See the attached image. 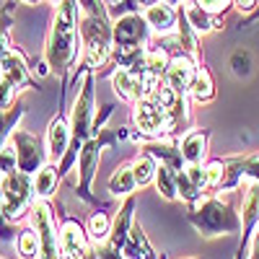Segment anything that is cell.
<instances>
[{"label": "cell", "mask_w": 259, "mask_h": 259, "mask_svg": "<svg viewBox=\"0 0 259 259\" xmlns=\"http://www.w3.org/2000/svg\"><path fill=\"white\" fill-rule=\"evenodd\" d=\"M78 16H80L78 0H62L57 6L52 29H50V36H47L45 60L50 62V68L62 80L68 75V70L73 68V62L78 60V45H80Z\"/></svg>", "instance_id": "obj_1"}, {"label": "cell", "mask_w": 259, "mask_h": 259, "mask_svg": "<svg viewBox=\"0 0 259 259\" xmlns=\"http://www.w3.org/2000/svg\"><path fill=\"white\" fill-rule=\"evenodd\" d=\"M187 218L202 236H207V239L221 236V233H241V228H244L241 212H236L233 202L212 197V194L192 202V210H189Z\"/></svg>", "instance_id": "obj_2"}, {"label": "cell", "mask_w": 259, "mask_h": 259, "mask_svg": "<svg viewBox=\"0 0 259 259\" xmlns=\"http://www.w3.org/2000/svg\"><path fill=\"white\" fill-rule=\"evenodd\" d=\"M75 101L70 109V133H73V143H85L94 138V127H96V89H94V70L83 68L75 75Z\"/></svg>", "instance_id": "obj_3"}, {"label": "cell", "mask_w": 259, "mask_h": 259, "mask_svg": "<svg viewBox=\"0 0 259 259\" xmlns=\"http://www.w3.org/2000/svg\"><path fill=\"white\" fill-rule=\"evenodd\" d=\"M80 41H83V65L91 70L106 68L112 60V24L109 16L80 13Z\"/></svg>", "instance_id": "obj_4"}, {"label": "cell", "mask_w": 259, "mask_h": 259, "mask_svg": "<svg viewBox=\"0 0 259 259\" xmlns=\"http://www.w3.org/2000/svg\"><path fill=\"white\" fill-rule=\"evenodd\" d=\"M127 138L124 130H96V135L91 140H85L83 148H80V156H78V194L80 200L91 202L96 207H104L94 194H91V182L99 171V161H101V150L106 145H112L117 140Z\"/></svg>", "instance_id": "obj_5"}, {"label": "cell", "mask_w": 259, "mask_h": 259, "mask_svg": "<svg viewBox=\"0 0 259 259\" xmlns=\"http://www.w3.org/2000/svg\"><path fill=\"white\" fill-rule=\"evenodd\" d=\"M0 187H3V215H6L11 223L24 221V215L36 202L34 177L31 174H24V171H13V174H6L3 177Z\"/></svg>", "instance_id": "obj_6"}, {"label": "cell", "mask_w": 259, "mask_h": 259, "mask_svg": "<svg viewBox=\"0 0 259 259\" xmlns=\"http://www.w3.org/2000/svg\"><path fill=\"white\" fill-rule=\"evenodd\" d=\"M133 122H135V127L140 130V135H145L148 140H156V138L171 135V133L179 127V114L163 109L161 104H156L150 96H145V99L135 101Z\"/></svg>", "instance_id": "obj_7"}, {"label": "cell", "mask_w": 259, "mask_h": 259, "mask_svg": "<svg viewBox=\"0 0 259 259\" xmlns=\"http://www.w3.org/2000/svg\"><path fill=\"white\" fill-rule=\"evenodd\" d=\"M13 145H16V156H18V171H24V174H36L39 168H45L50 161V153H47V145L41 138L26 133V130H13L11 135Z\"/></svg>", "instance_id": "obj_8"}, {"label": "cell", "mask_w": 259, "mask_h": 259, "mask_svg": "<svg viewBox=\"0 0 259 259\" xmlns=\"http://www.w3.org/2000/svg\"><path fill=\"white\" fill-rule=\"evenodd\" d=\"M150 39V26L143 13H127L119 16L112 24V41L114 45H138L145 47Z\"/></svg>", "instance_id": "obj_9"}, {"label": "cell", "mask_w": 259, "mask_h": 259, "mask_svg": "<svg viewBox=\"0 0 259 259\" xmlns=\"http://www.w3.org/2000/svg\"><path fill=\"white\" fill-rule=\"evenodd\" d=\"M197 60L194 57H189V55H174L168 60V68H166V73H163V83L168 85L174 94H179V96H189V89H192V80H194V75H197Z\"/></svg>", "instance_id": "obj_10"}, {"label": "cell", "mask_w": 259, "mask_h": 259, "mask_svg": "<svg viewBox=\"0 0 259 259\" xmlns=\"http://www.w3.org/2000/svg\"><path fill=\"white\" fill-rule=\"evenodd\" d=\"M73 143V133H70V122L65 119L62 112H57L50 124H47V138H45V145H47V153H50V161L52 163H60L62 156L68 153V148Z\"/></svg>", "instance_id": "obj_11"}, {"label": "cell", "mask_w": 259, "mask_h": 259, "mask_svg": "<svg viewBox=\"0 0 259 259\" xmlns=\"http://www.w3.org/2000/svg\"><path fill=\"white\" fill-rule=\"evenodd\" d=\"M241 179L259 182V153L226 158V179L221 189H236L241 184Z\"/></svg>", "instance_id": "obj_12"}, {"label": "cell", "mask_w": 259, "mask_h": 259, "mask_svg": "<svg viewBox=\"0 0 259 259\" xmlns=\"http://www.w3.org/2000/svg\"><path fill=\"white\" fill-rule=\"evenodd\" d=\"M0 78L8 80L16 91H24V89H31L34 85V78L29 73V65L24 60L18 50H11L3 60H0Z\"/></svg>", "instance_id": "obj_13"}, {"label": "cell", "mask_w": 259, "mask_h": 259, "mask_svg": "<svg viewBox=\"0 0 259 259\" xmlns=\"http://www.w3.org/2000/svg\"><path fill=\"white\" fill-rule=\"evenodd\" d=\"M143 16H145V21H148L150 31L158 34V36L174 34L177 26H179V11H177L174 6L163 3V0H158V3H153V6H148V8L143 11Z\"/></svg>", "instance_id": "obj_14"}, {"label": "cell", "mask_w": 259, "mask_h": 259, "mask_svg": "<svg viewBox=\"0 0 259 259\" xmlns=\"http://www.w3.org/2000/svg\"><path fill=\"white\" fill-rule=\"evenodd\" d=\"M112 89H114V94H117L122 101H130V104L145 99V85H143V80H140L133 70H127V68H117V70L112 73Z\"/></svg>", "instance_id": "obj_15"}, {"label": "cell", "mask_w": 259, "mask_h": 259, "mask_svg": "<svg viewBox=\"0 0 259 259\" xmlns=\"http://www.w3.org/2000/svg\"><path fill=\"white\" fill-rule=\"evenodd\" d=\"M207 138H210L207 130H192L179 140V153L187 166H202L207 156Z\"/></svg>", "instance_id": "obj_16"}, {"label": "cell", "mask_w": 259, "mask_h": 259, "mask_svg": "<svg viewBox=\"0 0 259 259\" xmlns=\"http://www.w3.org/2000/svg\"><path fill=\"white\" fill-rule=\"evenodd\" d=\"M135 223V197L130 194V197L124 200V205L119 207V212L114 215V221H112V233H109V239H106V244H112L114 249L122 251L124 241H127V233L130 228H133Z\"/></svg>", "instance_id": "obj_17"}, {"label": "cell", "mask_w": 259, "mask_h": 259, "mask_svg": "<svg viewBox=\"0 0 259 259\" xmlns=\"http://www.w3.org/2000/svg\"><path fill=\"white\" fill-rule=\"evenodd\" d=\"M122 256L124 259H158V254L153 251V246L148 244V236H145V231H143L140 223H133V228H130L127 241L122 246Z\"/></svg>", "instance_id": "obj_18"}, {"label": "cell", "mask_w": 259, "mask_h": 259, "mask_svg": "<svg viewBox=\"0 0 259 259\" xmlns=\"http://www.w3.org/2000/svg\"><path fill=\"white\" fill-rule=\"evenodd\" d=\"M241 221H244V241H249V236L259 226V182H249L244 192V202H241Z\"/></svg>", "instance_id": "obj_19"}, {"label": "cell", "mask_w": 259, "mask_h": 259, "mask_svg": "<svg viewBox=\"0 0 259 259\" xmlns=\"http://www.w3.org/2000/svg\"><path fill=\"white\" fill-rule=\"evenodd\" d=\"M184 16L189 21V26L197 34H210V31L223 29V16L221 13H207V11H202L200 6H194V3L184 6Z\"/></svg>", "instance_id": "obj_20"}, {"label": "cell", "mask_w": 259, "mask_h": 259, "mask_svg": "<svg viewBox=\"0 0 259 259\" xmlns=\"http://www.w3.org/2000/svg\"><path fill=\"white\" fill-rule=\"evenodd\" d=\"M60 177H57V163H47L45 168H39L34 174V194L36 200H50L57 192Z\"/></svg>", "instance_id": "obj_21"}, {"label": "cell", "mask_w": 259, "mask_h": 259, "mask_svg": "<svg viewBox=\"0 0 259 259\" xmlns=\"http://www.w3.org/2000/svg\"><path fill=\"white\" fill-rule=\"evenodd\" d=\"M135 189H138V182H135V174H133V163H122L109 177V192L114 197H130Z\"/></svg>", "instance_id": "obj_22"}, {"label": "cell", "mask_w": 259, "mask_h": 259, "mask_svg": "<svg viewBox=\"0 0 259 259\" xmlns=\"http://www.w3.org/2000/svg\"><path fill=\"white\" fill-rule=\"evenodd\" d=\"M112 215L109 212H94L91 218H89V223H85V233H89V239H91V244L96 246V244H104L106 239H109V233H112Z\"/></svg>", "instance_id": "obj_23"}, {"label": "cell", "mask_w": 259, "mask_h": 259, "mask_svg": "<svg viewBox=\"0 0 259 259\" xmlns=\"http://www.w3.org/2000/svg\"><path fill=\"white\" fill-rule=\"evenodd\" d=\"M156 189L163 200H177L179 192H177V171L171 168L168 163L158 161V168H156Z\"/></svg>", "instance_id": "obj_24"}, {"label": "cell", "mask_w": 259, "mask_h": 259, "mask_svg": "<svg viewBox=\"0 0 259 259\" xmlns=\"http://www.w3.org/2000/svg\"><path fill=\"white\" fill-rule=\"evenodd\" d=\"M24 114H26V106L24 104H13L11 109H0V150H3V145L8 143V138L13 135V130H16V124L24 119Z\"/></svg>", "instance_id": "obj_25"}, {"label": "cell", "mask_w": 259, "mask_h": 259, "mask_svg": "<svg viewBox=\"0 0 259 259\" xmlns=\"http://www.w3.org/2000/svg\"><path fill=\"white\" fill-rule=\"evenodd\" d=\"M189 96L197 101V104H207L212 96H215V85H212V75L207 68H197V75L192 80V89H189Z\"/></svg>", "instance_id": "obj_26"}, {"label": "cell", "mask_w": 259, "mask_h": 259, "mask_svg": "<svg viewBox=\"0 0 259 259\" xmlns=\"http://www.w3.org/2000/svg\"><path fill=\"white\" fill-rule=\"evenodd\" d=\"M156 168H158V158H153L150 153H140L135 161H133V174H135V182L138 187H145L156 179Z\"/></svg>", "instance_id": "obj_27"}, {"label": "cell", "mask_w": 259, "mask_h": 259, "mask_svg": "<svg viewBox=\"0 0 259 259\" xmlns=\"http://www.w3.org/2000/svg\"><path fill=\"white\" fill-rule=\"evenodd\" d=\"M16 249L21 259H39V236L34 228H24L16 239Z\"/></svg>", "instance_id": "obj_28"}, {"label": "cell", "mask_w": 259, "mask_h": 259, "mask_svg": "<svg viewBox=\"0 0 259 259\" xmlns=\"http://www.w3.org/2000/svg\"><path fill=\"white\" fill-rule=\"evenodd\" d=\"M205 177H207V189H221L226 179V161L223 158H212L205 166Z\"/></svg>", "instance_id": "obj_29"}, {"label": "cell", "mask_w": 259, "mask_h": 259, "mask_svg": "<svg viewBox=\"0 0 259 259\" xmlns=\"http://www.w3.org/2000/svg\"><path fill=\"white\" fill-rule=\"evenodd\" d=\"M18 236H16V228L13 223L3 215V187H0V241H16Z\"/></svg>", "instance_id": "obj_30"}, {"label": "cell", "mask_w": 259, "mask_h": 259, "mask_svg": "<svg viewBox=\"0 0 259 259\" xmlns=\"http://www.w3.org/2000/svg\"><path fill=\"white\" fill-rule=\"evenodd\" d=\"M194 6H200L202 11H207V13H221L223 16V11L231 6V0H192Z\"/></svg>", "instance_id": "obj_31"}, {"label": "cell", "mask_w": 259, "mask_h": 259, "mask_svg": "<svg viewBox=\"0 0 259 259\" xmlns=\"http://www.w3.org/2000/svg\"><path fill=\"white\" fill-rule=\"evenodd\" d=\"M231 65H233L236 75H249V55H244V52H236V55L231 57Z\"/></svg>", "instance_id": "obj_32"}, {"label": "cell", "mask_w": 259, "mask_h": 259, "mask_svg": "<svg viewBox=\"0 0 259 259\" xmlns=\"http://www.w3.org/2000/svg\"><path fill=\"white\" fill-rule=\"evenodd\" d=\"M246 259H259V226L254 228V236H251V249H249V256Z\"/></svg>", "instance_id": "obj_33"}, {"label": "cell", "mask_w": 259, "mask_h": 259, "mask_svg": "<svg viewBox=\"0 0 259 259\" xmlns=\"http://www.w3.org/2000/svg\"><path fill=\"white\" fill-rule=\"evenodd\" d=\"M231 3L239 8L241 13H249V11H254L256 8V0H231Z\"/></svg>", "instance_id": "obj_34"}, {"label": "cell", "mask_w": 259, "mask_h": 259, "mask_svg": "<svg viewBox=\"0 0 259 259\" xmlns=\"http://www.w3.org/2000/svg\"><path fill=\"white\" fill-rule=\"evenodd\" d=\"M11 26V16L8 13H0V31H6Z\"/></svg>", "instance_id": "obj_35"}, {"label": "cell", "mask_w": 259, "mask_h": 259, "mask_svg": "<svg viewBox=\"0 0 259 259\" xmlns=\"http://www.w3.org/2000/svg\"><path fill=\"white\" fill-rule=\"evenodd\" d=\"M153 3H158V0H138V6H145V8L153 6Z\"/></svg>", "instance_id": "obj_36"}, {"label": "cell", "mask_w": 259, "mask_h": 259, "mask_svg": "<svg viewBox=\"0 0 259 259\" xmlns=\"http://www.w3.org/2000/svg\"><path fill=\"white\" fill-rule=\"evenodd\" d=\"M21 3H26V6H39L41 0H21Z\"/></svg>", "instance_id": "obj_37"}, {"label": "cell", "mask_w": 259, "mask_h": 259, "mask_svg": "<svg viewBox=\"0 0 259 259\" xmlns=\"http://www.w3.org/2000/svg\"><path fill=\"white\" fill-rule=\"evenodd\" d=\"M163 3H168V6H179V3H184V0H163Z\"/></svg>", "instance_id": "obj_38"}, {"label": "cell", "mask_w": 259, "mask_h": 259, "mask_svg": "<svg viewBox=\"0 0 259 259\" xmlns=\"http://www.w3.org/2000/svg\"><path fill=\"white\" fill-rule=\"evenodd\" d=\"M0 3H3V6H6V8H8V6H11V0H0Z\"/></svg>", "instance_id": "obj_39"}, {"label": "cell", "mask_w": 259, "mask_h": 259, "mask_svg": "<svg viewBox=\"0 0 259 259\" xmlns=\"http://www.w3.org/2000/svg\"><path fill=\"white\" fill-rule=\"evenodd\" d=\"M50 3H52V6H60V3H62V0H50Z\"/></svg>", "instance_id": "obj_40"}, {"label": "cell", "mask_w": 259, "mask_h": 259, "mask_svg": "<svg viewBox=\"0 0 259 259\" xmlns=\"http://www.w3.org/2000/svg\"><path fill=\"white\" fill-rule=\"evenodd\" d=\"M187 259H202V256H187Z\"/></svg>", "instance_id": "obj_41"}, {"label": "cell", "mask_w": 259, "mask_h": 259, "mask_svg": "<svg viewBox=\"0 0 259 259\" xmlns=\"http://www.w3.org/2000/svg\"><path fill=\"white\" fill-rule=\"evenodd\" d=\"M0 259H3V256H0Z\"/></svg>", "instance_id": "obj_42"}]
</instances>
